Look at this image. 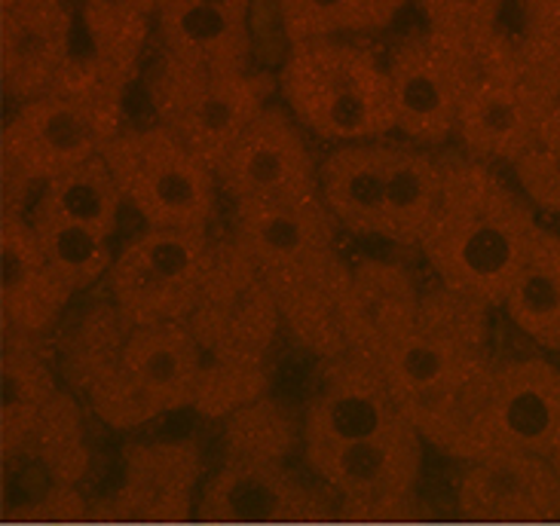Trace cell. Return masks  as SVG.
Instances as JSON below:
<instances>
[{"mask_svg":"<svg viewBox=\"0 0 560 526\" xmlns=\"http://www.w3.org/2000/svg\"><path fill=\"white\" fill-rule=\"evenodd\" d=\"M337 221L322 199L298 206H233L230 239L258 267L294 347L318 361L347 355L340 309L352 264L337 245Z\"/></svg>","mask_w":560,"mask_h":526,"instance_id":"6da1fadb","label":"cell"},{"mask_svg":"<svg viewBox=\"0 0 560 526\" xmlns=\"http://www.w3.org/2000/svg\"><path fill=\"white\" fill-rule=\"evenodd\" d=\"M539 230L527 196L509 187L497 168L456 156L444 160L439 211L417 252L435 272V285L502 309Z\"/></svg>","mask_w":560,"mask_h":526,"instance_id":"7a4b0ae2","label":"cell"},{"mask_svg":"<svg viewBox=\"0 0 560 526\" xmlns=\"http://www.w3.org/2000/svg\"><path fill=\"white\" fill-rule=\"evenodd\" d=\"M187 328L206 355L197 395L199 417L228 420L240 407L270 395L282 313L258 267L230 236L214 239V260Z\"/></svg>","mask_w":560,"mask_h":526,"instance_id":"3957f363","label":"cell"},{"mask_svg":"<svg viewBox=\"0 0 560 526\" xmlns=\"http://www.w3.org/2000/svg\"><path fill=\"white\" fill-rule=\"evenodd\" d=\"M279 92L306 132L322 141H383L395 132L386 61L347 37L294 44L279 71Z\"/></svg>","mask_w":560,"mask_h":526,"instance_id":"277c9868","label":"cell"},{"mask_svg":"<svg viewBox=\"0 0 560 526\" xmlns=\"http://www.w3.org/2000/svg\"><path fill=\"white\" fill-rule=\"evenodd\" d=\"M490 313L485 303L441 285L423 291L413 328L380 361L395 405L410 425L469 389L493 364Z\"/></svg>","mask_w":560,"mask_h":526,"instance_id":"5b68a950","label":"cell"},{"mask_svg":"<svg viewBox=\"0 0 560 526\" xmlns=\"http://www.w3.org/2000/svg\"><path fill=\"white\" fill-rule=\"evenodd\" d=\"M90 475V444L80 398L61 389L10 444H0V509L7 521L65 524L86 517L80 483Z\"/></svg>","mask_w":560,"mask_h":526,"instance_id":"8992f818","label":"cell"},{"mask_svg":"<svg viewBox=\"0 0 560 526\" xmlns=\"http://www.w3.org/2000/svg\"><path fill=\"white\" fill-rule=\"evenodd\" d=\"M120 132V107L59 92L19 105L0 132V211H28L34 187L102 156Z\"/></svg>","mask_w":560,"mask_h":526,"instance_id":"52a82bcc","label":"cell"},{"mask_svg":"<svg viewBox=\"0 0 560 526\" xmlns=\"http://www.w3.org/2000/svg\"><path fill=\"white\" fill-rule=\"evenodd\" d=\"M102 156L120 187L122 202L148 230L209 233L218 209V178L160 122L122 129Z\"/></svg>","mask_w":560,"mask_h":526,"instance_id":"ba28073f","label":"cell"},{"mask_svg":"<svg viewBox=\"0 0 560 526\" xmlns=\"http://www.w3.org/2000/svg\"><path fill=\"white\" fill-rule=\"evenodd\" d=\"M273 92H279V77L267 71L212 74L163 59L151 86V105L156 122L214 172L270 105Z\"/></svg>","mask_w":560,"mask_h":526,"instance_id":"9c48e42d","label":"cell"},{"mask_svg":"<svg viewBox=\"0 0 560 526\" xmlns=\"http://www.w3.org/2000/svg\"><path fill=\"white\" fill-rule=\"evenodd\" d=\"M423 437L405 417L383 432L334 451L303 456L310 475L328 487L337 514L359 524L408 521L417 512Z\"/></svg>","mask_w":560,"mask_h":526,"instance_id":"30bf717a","label":"cell"},{"mask_svg":"<svg viewBox=\"0 0 560 526\" xmlns=\"http://www.w3.org/2000/svg\"><path fill=\"white\" fill-rule=\"evenodd\" d=\"M202 374L206 355L187 322L136 325L122 347L117 379L86 410L114 432H132L175 410H194Z\"/></svg>","mask_w":560,"mask_h":526,"instance_id":"8fae6325","label":"cell"},{"mask_svg":"<svg viewBox=\"0 0 560 526\" xmlns=\"http://www.w3.org/2000/svg\"><path fill=\"white\" fill-rule=\"evenodd\" d=\"M214 260L212 233L144 230L122 245L107 272V301L132 325L187 322Z\"/></svg>","mask_w":560,"mask_h":526,"instance_id":"7c38bea8","label":"cell"},{"mask_svg":"<svg viewBox=\"0 0 560 526\" xmlns=\"http://www.w3.org/2000/svg\"><path fill=\"white\" fill-rule=\"evenodd\" d=\"M393 86L395 132L413 148H441L456 136L459 110L478 80L481 61L435 31L408 34L386 59Z\"/></svg>","mask_w":560,"mask_h":526,"instance_id":"4fadbf2b","label":"cell"},{"mask_svg":"<svg viewBox=\"0 0 560 526\" xmlns=\"http://www.w3.org/2000/svg\"><path fill=\"white\" fill-rule=\"evenodd\" d=\"M558 364L542 355L493 359L481 383V395H478L469 463H478L493 453H533V456L548 459L558 447Z\"/></svg>","mask_w":560,"mask_h":526,"instance_id":"5bb4252c","label":"cell"},{"mask_svg":"<svg viewBox=\"0 0 560 526\" xmlns=\"http://www.w3.org/2000/svg\"><path fill=\"white\" fill-rule=\"evenodd\" d=\"M560 98L533 83L509 52L505 34L481 59L478 80L471 83L469 95L459 110L456 138L469 160L478 163H509L527 153L542 122L558 107Z\"/></svg>","mask_w":560,"mask_h":526,"instance_id":"9a60e30c","label":"cell"},{"mask_svg":"<svg viewBox=\"0 0 560 526\" xmlns=\"http://www.w3.org/2000/svg\"><path fill=\"white\" fill-rule=\"evenodd\" d=\"M214 178L233 206H298L318 199V166L301 122L276 102L230 148Z\"/></svg>","mask_w":560,"mask_h":526,"instance_id":"2e32d148","label":"cell"},{"mask_svg":"<svg viewBox=\"0 0 560 526\" xmlns=\"http://www.w3.org/2000/svg\"><path fill=\"white\" fill-rule=\"evenodd\" d=\"M151 34V15H141L110 0H80L74 40L52 92L120 107L141 65Z\"/></svg>","mask_w":560,"mask_h":526,"instance_id":"e0dca14e","label":"cell"},{"mask_svg":"<svg viewBox=\"0 0 560 526\" xmlns=\"http://www.w3.org/2000/svg\"><path fill=\"white\" fill-rule=\"evenodd\" d=\"M197 514L221 526L318 524L337 514V502L325 483L303 481L285 463H224L202 483Z\"/></svg>","mask_w":560,"mask_h":526,"instance_id":"ac0fdd59","label":"cell"},{"mask_svg":"<svg viewBox=\"0 0 560 526\" xmlns=\"http://www.w3.org/2000/svg\"><path fill=\"white\" fill-rule=\"evenodd\" d=\"M202 481L197 441H138L120 456V481L95 514L114 524H178L194 512Z\"/></svg>","mask_w":560,"mask_h":526,"instance_id":"d6986e66","label":"cell"},{"mask_svg":"<svg viewBox=\"0 0 560 526\" xmlns=\"http://www.w3.org/2000/svg\"><path fill=\"white\" fill-rule=\"evenodd\" d=\"M398 417L393 389L374 361L349 352L322 361L318 386L303 410V456L377 435Z\"/></svg>","mask_w":560,"mask_h":526,"instance_id":"ffe728a7","label":"cell"},{"mask_svg":"<svg viewBox=\"0 0 560 526\" xmlns=\"http://www.w3.org/2000/svg\"><path fill=\"white\" fill-rule=\"evenodd\" d=\"M456 509L475 524L560 521L558 475L546 456L493 453L466 466L456 483Z\"/></svg>","mask_w":560,"mask_h":526,"instance_id":"44dd1931","label":"cell"},{"mask_svg":"<svg viewBox=\"0 0 560 526\" xmlns=\"http://www.w3.org/2000/svg\"><path fill=\"white\" fill-rule=\"evenodd\" d=\"M420 303L423 291L413 272L398 260H355L340 309V331L349 355L374 361L380 367L383 355L413 328L420 316Z\"/></svg>","mask_w":560,"mask_h":526,"instance_id":"7402d4cb","label":"cell"},{"mask_svg":"<svg viewBox=\"0 0 560 526\" xmlns=\"http://www.w3.org/2000/svg\"><path fill=\"white\" fill-rule=\"evenodd\" d=\"M68 0H34L0 10V90L13 107L52 92L74 40Z\"/></svg>","mask_w":560,"mask_h":526,"instance_id":"603a6c76","label":"cell"},{"mask_svg":"<svg viewBox=\"0 0 560 526\" xmlns=\"http://www.w3.org/2000/svg\"><path fill=\"white\" fill-rule=\"evenodd\" d=\"M74 291L49 267L28 211H0V334L46 337Z\"/></svg>","mask_w":560,"mask_h":526,"instance_id":"cb8c5ba5","label":"cell"},{"mask_svg":"<svg viewBox=\"0 0 560 526\" xmlns=\"http://www.w3.org/2000/svg\"><path fill=\"white\" fill-rule=\"evenodd\" d=\"M163 59L212 74L255 71L252 28L243 19L218 13L197 0H168L156 13Z\"/></svg>","mask_w":560,"mask_h":526,"instance_id":"d4e9b609","label":"cell"},{"mask_svg":"<svg viewBox=\"0 0 560 526\" xmlns=\"http://www.w3.org/2000/svg\"><path fill=\"white\" fill-rule=\"evenodd\" d=\"M393 156L395 144L389 141H355L340 144L322 160L318 199L340 230L352 236H380Z\"/></svg>","mask_w":560,"mask_h":526,"instance_id":"484cf974","label":"cell"},{"mask_svg":"<svg viewBox=\"0 0 560 526\" xmlns=\"http://www.w3.org/2000/svg\"><path fill=\"white\" fill-rule=\"evenodd\" d=\"M132 328L136 325L110 301L92 303L90 309H83L71 322V328L52 343L65 389L77 395L83 405H92L120 371L122 347Z\"/></svg>","mask_w":560,"mask_h":526,"instance_id":"4316f807","label":"cell"},{"mask_svg":"<svg viewBox=\"0 0 560 526\" xmlns=\"http://www.w3.org/2000/svg\"><path fill=\"white\" fill-rule=\"evenodd\" d=\"M441 190H444V160L432 156L423 148L395 144L377 239L393 242L401 248H417L439 211Z\"/></svg>","mask_w":560,"mask_h":526,"instance_id":"83f0119b","label":"cell"},{"mask_svg":"<svg viewBox=\"0 0 560 526\" xmlns=\"http://www.w3.org/2000/svg\"><path fill=\"white\" fill-rule=\"evenodd\" d=\"M44 337L0 334V444H10L61 391Z\"/></svg>","mask_w":560,"mask_h":526,"instance_id":"f1b7e54d","label":"cell"},{"mask_svg":"<svg viewBox=\"0 0 560 526\" xmlns=\"http://www.w3.org/2000/svg\"><path fill=\"white\" fill-rule=\"evenodd\" d=\"M509 322L536 347L555 352L560 328V233L539 230L527 264L502 303Z\"/></svg>","mask_w":560,"mask_h":526,"instance_id":"f546056e","label":"cell"},{"mask_svg":"<svg viewBox=\"0 0 560 526\" xmlns=\"http://www.w3.org/2000/svg\"><path fill=\"white\" fill-rule=\"evenodd\" d=\"M122 206L126 202H122L120 187L110 175L105 156H95L90 163L44 184L28 211L56 214V218L74 221L80 226H90L110 239V233L117 230V221H120Z\"/></svg>","mask_w":560,"mask_h":526,"instance_id":"4dcf8cb0","label":"cell"},{"mask_svg":"<svg viewBox=\"0 0 560 526\" xmlns=\"http://www.w3.org/2000/svg\"><path fill=\"white\" fill-rule=\"evenodd\" d=\"M408 0H276L288 44L331 40L389 28Z\"/></svg>","mask_w":560,"mask_h":526,"instance_id":"1f68e13d","label":"cell"},{"mask_svg":"<svg viewBox=\"0 0 560 526\" xmlns=\"http://www.w3.org/2000/svg\"><path fill=\"white\" fill-rule=\"evenodd\" d=\"M303 444V417L273 395H264L240 407L224 420V463L236 466H270L285 463Z\"/></svg>","mask_w":560,"mask_h":526,"instance_id":"d6a6232c","label":"cell"},{"mask_svg":"<svg viewBox=\"0 0 560 526\" xmlns=\"http://www.w3.org/2000/svg\"><path fill=\"white\" fill-rule=\"evenodd\" d=\"M28 218L49 267L74 294H83L98 282H105L117 257L110 252L107 236L44 211H28Z\"/></svg>","mask_w":560,"mask_h":526,"instance_id":"836d02e7","label":"cell"},{"mask_svg":"<svg viewBox=\"0 0 560 526\" xmlns=\"http://www.w3.org/2000/svg\"><path fill=\"white\" fill-rule=\"evenodd\" d=\"M509 0H420L425 28L466 46L485 59L502 37V10Z\"/></svg>","mask_w":560,"mask_h":526,"instance_id":"e575fe53","label":"cell"},{"mask_svg":"<svg viewBox=\"0 0 560 526\" xmlns=\"http://www.w3.org/2000/svg\"><path fill=\"white\" fill-rule=\"evenodd\" d=\"M512 168L533 209L560 218V105L551 107L536 141Z\"/></svg>","mask_w":560,"mask_h":526,"instance_id":"d590c367","label":"cell"},{"mask_svg":"<svg viewBox=\"0 0 560 526\" xmlns=\"http://www.w3.org/2000/svg\"><path fill=\"white\" fill-rule=\"evenodd\" d=\"M197 3H206L218 13H228L233 19H243V22H248V13H252V0H197Z\"/></svg>","mask_w":560,"mask_h":526,"instance_id":"8d00e7d4","label":"cell"},{"mask_svg":"<svg viewBox=\"0 0 560 526\" xmlns=\"http://www.w3.org/2000/svg\"><path fill=\"white\" fill-rule=\"evenodd\" d=\"M110 3H120V7H129V10H136L141 15H156L163 7H166L168 0H110Z\"/></svg>","mask_w":560,"mask_h":526,"instance_id":"74e56055","label":"cell"},{"mask_svg":"<svg viewBox=\"0 0 560 526\" xmlns=\"http://www.w3.org/2000/svg\"><path fill=\"white\" fill-rule=\"evenodd\" d=\"M548 463H551V468H555V475H558V487H560V441H558V447H555V453L548 456Z\"/></svg>","mask_w":560,"mask_h":526,"instance_id":"f35d334b","label":"cell"},{"mask_svg":"<svg viewBox=\"0 0 560 526\" xmlns=\"http://www.w3.org/2000/svg\"><path fill=\"white\" fill-rule=\"evenodd\" d=\"M22 3H34V0H0V10H10V7H22Z\"/></svg>","mask_w":560,"mask_h":526,"instance_id":"ab89813d","label":"cell"},{"mask_svg":"<svg viewBox=\"0 0 560 526\" xmlns=\"http://www.w3.org/2000/svg\"><path fill=\"white\" fill-rule=\"evenodd\" d=\"M555 352H558V355H560V328H558V347H555Z\"/></svg>","mask_w":560,"mask_h":526,"instance_id":"60d3db41","label":"cell"}]
</instances>
